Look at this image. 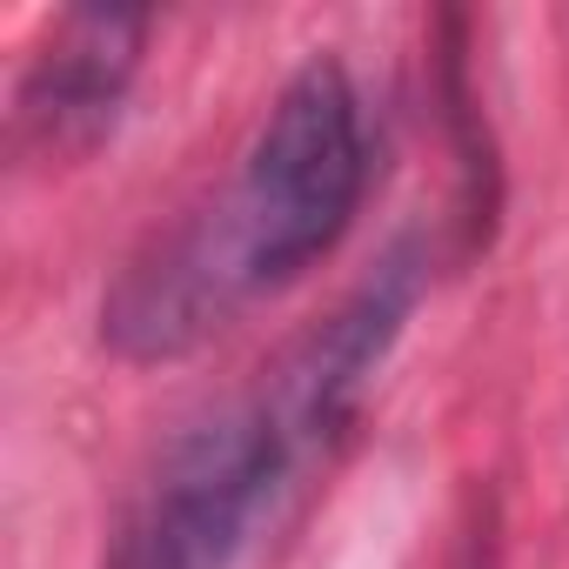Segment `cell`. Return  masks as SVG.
<instances>
[{"instance_id": "6da1fadb", "label": "cell", "mask_w": 569, "mask_h": 569, "mask_svg": "<svg viewBox=\"0 0 569 569\" xmlns=\"http://www.w3.org/2000/svg\"><path fill=\"white\" fill-rule=\"evenodd\" d=\"M369 188L362 94L336 61H309L241 148V168L154 234L108 289L101 336L128 362H174L221 336L248 302L322 261Z\"/></svg>"}, {"instance_id": "3957f363", "label": "cell", "mask_w": 569, "mask_h": 569, "mask_svg": "<svg viewBox=\"0 0 569 569\" xmlns=\"http://www.w3.org/2000/svg\"><path fill=\"white\" fill-rule=\"evenodd\" d=\"M141 34L148 28L134 14H101V8L68 14L14 88V121H8L14 154L68 161L81 148H94L128 101Z\"/></svg>"}, {"instance_id": "7a4b0ae2", "label": "cell", "mask_w": 569, "mask_h": 569, "mask_svg": "<svg viewBox=\"0 0 569 569\" xmlns=\"http://www.w3.org/2000/svg\"><path fill=\"white\" fill-rule=\"evenodd\" d=\"M396 268L402 261H389V274L369 281L254 396L228 402L154 462L101 569H234L248 556L281 489L336 436V422L349 416V396L389 349L409 309V274Z\"/></svg>"}]
</instances>
